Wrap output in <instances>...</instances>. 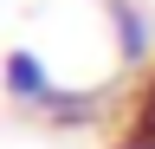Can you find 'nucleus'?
<instances>
[{"instance_id": "nucleus-1", "label": "nucleus", "mask_w": 155, "mask_h": 149, "mask_svg": "<svg viewBox=\"0 0 155 149\" xmlns=\"http://www.w3.org/2000/svg\"><path fill=\"white\" fill-rule=\"evenodd\" d=\"M104 20H110V39H116V65H149V52H155V26H149V13L136 7V0H104Z\"/></svg>"}, {"instance_id": "nucleus-2", "label": "nucleus", "mask_w": 155, "mask_h": 149, "mask_svg": "<svg viewBox=\"0 0 155 149\" xmlns=\"http://www.w3.org/2000/svg\"><path fill=\"white\" fill-rule=\"evenodd\" d=\"M0 84H7V97H13V104H26V110H45V104H52V91H58V78L45 71V59H39V52H26V46H13V52H7Z\"/></svg>"}, {"instance_id": "nucleus-3", "label": "nucleus", "mask_w": 155, "mask_h": 149, "mask_svg": "<svg viewBox=\"0 0 155 149\" xmlns=\"http://www.w3.org/2000/svg\"><path fill=\"white\" fill-rule=\"evenodd\" d=\"M97 110H104V91H52L45 117H52L58 130H78V123H91Z\"/></svg>"}]
</instances>
